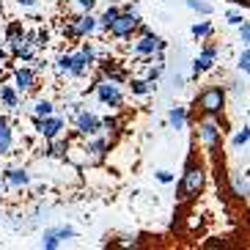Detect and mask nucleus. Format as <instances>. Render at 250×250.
I'll return each mask as SVG.
<instances>
[{"mask_svg":"<svg viewBox=\"0 0 250 250\" xmlns=\"http://www.w3.org/2000/svg\"><path fill=\"white\" fill-rule=\"evenodd\" d=\"M138 14H135L132 8H126L124 14H118L116 20H113L110 22V36H116V39H124V36H129V33H132V30H138Z\"/></svg>","mask_w":250,"mask_h":250,"instance_id":"obj_1","label":"nucleus"},{"mask_svg":"<svg viewBox=\"0 0 250 250\" xmlns=\"http://www.w3.org/2000/svg\"><path fill=\"white\" fill-rule=\"evenodd\" d=\"M201 187H204V170L195 168V165H187L184 179H182V184H179V195H182V198H190V195H195Z\"/></svg>","mask_w":250,"mask_h":250,"instance_id":"obj_2","label":"nucleus"},{"mask_svg":"<svg viewBox=\"0 0 250 250\" xmlns=\"http://www.w3.org/2000/svg\"><path fill=\"white\" fill-rule=\"evenodd\" d=\"M223 102H226V94H223V88H209V91H204V94L198 96V107L204 113H220L223 110Z\"/></svg>","mask_w":250,"mask_h":250,"instance_id":"obj_3","label":"nucleus"},{"mask_svg":"<svg viewBox=\"0 0 250 250\" xmlns=\"http://www.w3.org/2000/svg\"><path fill=\"white\" fill-rule=\"evenodd\" d=\"M162 39L160 36H154V33H151V30H148V33H143V39H140V42H135V52H138V55H151V52H162Z\"/></svg>","mask_w":250,"mask_h":250,"instance_id":"obj_4","label":"nucleus"},{"mask_svg":"<svg viewBox=\"0 0 250 250\" xmlns=\"http://www.w3.org/2000/svg\"><path fill=\"white\" fill-rule=\"evenodd\" d=\"M96 94H99V99H102L104 104H110V107H118V104L124 102L116 83H99V85H96Z\"/></svg>","mask_w":250,"mask_h":250,"instance_id":"obj_5","label":"nucleus"},{"mask_svg":"<svg viewBox=\"0 0 250 250\" xmlns=\"http://www.w3.org/2000/svg\"><path fill=\"white\" fill-rule=\"evenodd\" d=\"M36 126H39V132L44 135V138L55 140V138L61 135V129H63V118H55V116L36 118Z\"/></svg>","mask_w":250,"mask_h":250,"instance_id":"obj_6","label":"nucleus"},{"mask_svg":"<svg viewBox=\"0 0 250 250\" xmlns=\"http://www.w3.org/2000/svg\"><path fill=\"white\" fill-rule=\"evenodd\" d=\"M201 140H204V146L212 148L217 140H220V126H217V121L212 118V113L204 118V124H201Z\"/></svg>","mask_w":250,"mask_h":250,"instance_id":"obj_7","label":"nucleus"},{"mask_svg":"<svg viewBox=\"0 0 250 250\" xmlns=\"http://www.w3.org/2000/svg\"><path fill=\"white\" fill-rule=\"evenodd\" d=\"M96 28H99V22H96V17H91V11H83V14L74 20V33H77V36H91Z\"/></svg>","mask_w":250,"mask_h":250,"instance_id":"obj_8","label":"nucleus"},{"mask_svg":"<svg viewBox=\"0 0 250 250\" xmlns=\"http://www.w3.org/2000/svg\"><path fill=\"white\" fill-rule=\"evenodd\" d=\"M77 126H80L83 135L102 132V121H99L96 116H91V113H77Z\"/></svg>","mask_w":250,"mask_h":250,"instance_id":"obj_9","label":"nucleus"},{"mask_svg":"<svg viewBox=\"0 0 250 250\" xmlns=\"http://www.w3.org/2000/svg\"><path fill=\"white\" fill-rule=\"evenodd\" d=\"M14 80H17V91H30L33 85H36V74H33V69L20 66L14 72Z\"/></svg>","mask_w":250,"mask_h":250,"instance_id":"obj_10","label":"nucleus"},{"mask_svg":"<svg viewBox=\"0 0 250 250\" xmlns=\"http://www.w3.org/2000/svg\"><path fill=\"white\" fill-rule=\"evenodd\" d=\"M214 58H217V50H214V47H206V50L198 55L195 66H192V72L201 74V72H206V69H212V61H214Z\"/></svg>","mask_w":250,"mask_h":250,"instance_id":"obj_11","label":"nucleus"},{"mask_svg":"<svg viewBox=\"0 0 250 250\" xmlns=\"http://www.w3.org/2000/svg\"><path fill=\"white\" fill-rule=\"evenodd\" d=\"M28 173H25L22 168H17V170H8L6 173V184H11V187H25L28 184Z\"/></svg>","mask_w":250,"mask_h":250,"instance_id":"obj_12","label":"nucleus"},{"mask_svg":"<svg viewBox=\"0 0 250 250\" xmlns=\"http://www.w3.org/2000/svg\"><path fill=\"white\" fill-rule=\"evenodd\" d=\"M63 157H66L72 165H91V162H94V157H88L83 148H72V151H66Z\"/></svg>","mask_w":250,"mask_h":250,"instance_id":"obj_13","label":"nucleus"},{"mask_svg":"<svg viewBox=\"0 0 250 250\" xmlns=\"http://www.w3.org/2000/svg\"><path fill=\"white\" fill-rule=\"evenodd\" d=\"M0 102L6 107H20V99H17V91L11 85H0Z\"/></svg>","mask_w":250,"mask_h":250,"instance_id":"obj_14","label":"nucleus"},{"mask_svg":"<svg viewBox=\"0 0 250 250\" xmlns=\"http://www.w3.org/2000/svg\"><path fill=\"white\" fill-rule=\"evenodd\" d=\"M52 102H47V99H39L36 104H33V118H47V116H52Z\"/></svg>","mask_w":250,"mask_h":250,"instance_id":"obj_15","label":"nucleus"},{"mask_svg":"<svg viewBox=\"0 0 250 250\" xmlns=\"http://www.w3.org/2000/svg\"><path fill=\"white\" fill-rule=\"evenodd\" d=\"M129 88H132V94H151L154 91V80H132L129 83Z\"/></svg>","mask_w":250,"mask_h":250,"instance_id":"obj_16","label":"nucleus"},{"mask_svg":"<svg viewBox=\"0 0 250 250\" xmlns=\"http://www.w3.org/2000/svg\"><path fill=\"white\" fill-rule=\"evenodd\" d=\"M118 14H121V8H118V6H107V11H104V14H102V20H99V28H102V30H107V28H110V22L116 20Z\"/></svg>","mask_w":250,"mask_h":250,"instance_id":"obj_17","label":"nucleus"},{"mask_svg":"<svg viewBox=\"0 0 250 250\" xmlns=\"http://www.w3.org/2000/svg\"><path fill=\"white\" fill-rule=\"evenodd\" d=\"M170 124L176 126V129H182L184 126V107H170Z\"/></svg>","mask_w":250,"mask_h":250,"instance_id":"obj_18","label":"nucleus"},{"mask_svg":"<svg viewBox=\"0 0 250 250\" xmlns=\"http://www.w3.org/2000/svg\"><path fill=\"white\" fill-rule=\"evenodd\" d=\"M20 36H25L22 22H11V25L6 28V39H8V42H14V39H20Z\"/></svg>","mask_w":250,"mask_h":250,"instance_id":"obj_19","label":"nucleus"},{"mask_svg":"<svg viewBox=\"0 0 250 250\" xmlns=\"http://www.w3.org/2000/svg\"><path fill=\"white\" fill-rule=\"evenodd\" d=\"M88 148H91V151H96V157H102L104 151H107V140H104V138H94L88 143Z\"/></svg>","mask_w":250,"mask_h":250,"instance_id":"obj_20","label":"nucleus"},{"mask_svg":"<svg viewBox=\"0 0 250 250\" xmlns=\"http://www.w3.org/2000/svg\"><path fill=\"white\" fill-rule=\"evenodd\" d=\"M47 154H50V157H63V154H66V143L55 140V143H52V146L47 148Z\"/></svg>","mask_w":250,"mask_h":250,"instance_id":"obj_21","label":"nucleus"},{"mask_svg":"<svg viewBox=\"0 0 250 250\" xmlns=\"http://www.w3.org/2000/svg\"><path fill=\"white\" fill-rule=\"evenodd\" d=\"M209 33H212V25H209V22L192 25V36H198V39H204V36H209Z\"/></svg>","mask_w":250,"mask_h":250,"instance_id":"obj_22","label":"nucleus"},{"mask_svg":"<svg viewBox=\"0 0 250 250\" xmlns=\"http://www.w3.org/2000/svg\"><path fill=\"white\" fill-rule=\"evenodd\" d=\"M187 6L201 11V14H212V6H209V3H201V0H187Z\"/></svg>","mask_w":250,"mask_h":250,"instance_id":"obj_23","label":"nucleus"},{"mask_svg":"<svg viewBox=\"0 0 250 250\" xmlns=\"http://www.w3.org/2000/svg\"><path fill=\"white\" fill-rule=\"evenodd\" d=\"M248 140H250V129H248V126H242V129L234 135V146H245Z\"/></svg>","mask_w":250,"mask_h":250,"instance_id":"obj_24","label":"nucleus"},{"mask_svg":"<svg viewBox=\"0 0 250 250\" xmlns=\"http://www.w3.org/2000/svg\"><path fill=\"white\" fill-rule=\"evenodd\" d=\"M234 192H236V195H242V192H250V184L245 182V179L234 176Z\"/></svg>","mask_w":250,"mask_h":250,"instance_id":"obj_25","label":"nucleus"},{"mask_svg":"<svg viewBox=\"0 0 250 250\" xmlns=\"http://www.w3.org/2000/svg\"><path fill=\"white\" fill-rule=\"evenodd\" d=\"M58 72H72V55H61L58 58Z\"/></svg>","mask_w":250,"mask_h":250,"instance_id":"obj_26","label":"nucleus"},{"mask_svg":"<svg viewBox=\"0 0 250 250\" xmlns=\"http://www.w3.org/2000/svg\"><path fill=\"white\" fill-rule=\"evenodd\" d=\"M239 69L250 74V50H245V52H242V58H239Z\"/></svg>","mask_w":250,"mask_h":250,"instance_id":"obj_27","label":"nucleus"},{"mask_svg":"<svg viewBox=\"0 0 250 250\" xmlns=\"http://www.w3.org/2000/svg\"><path fill=\"white\" fill-rule=\"evenodd\" d=\"M239 36H242V42H245V44H250V25H248V22H242V25H239Z\"/></svg>","mask_w":250,"mask_h":250,"instance_id":"obj_28","label":"nucleus"},{"mask_svg":"<svg viewBox=\"0 0 250 250\" xmlns=\"http://www.w3.org/2000/svg\"><path fill=\"white\" fill-rule=\"evenodd\" d=\"M157 179H160L162 184H170V182H173V176H170V170H157Z\"/></svg>","mask_w":250,"mask_h":250,"instance_id":"obj_29","label":"nucleus"},{"mask_svg":"<svg viewBox=\"0 0 250 250\" xmlns=\"http://www.w3.org/2000/svg\"><path fill=\"white\" fill-rule=\"evenodd\" d=\"M228 22L231 25H242V14H239V11H228Z\"/></svg>","mask_w":250,"mask_h":250,"instance_id":"obj_30","label":"nucleus"},{"mask_svg":"<svg viewBox=\"0 0 250 250\" xmlns=\"http://www.w3.org/2000/svg\"><path fill=\"white\" fill-rule=\"evenodd\" d=\"M74 3H77V6L83 8V11H91V8L96 6V0H74Z\"/></svg>","mask_w":250,"mask_h":250,"instance_id":"obj_31","label":"nucleus"},{"mask_svg":"<svg viewBox=\"0 0 250 250\" xmlns=\"http://www.w3.org/2000/svg\"><path fill=\"white\" fill-rule=\"evenodd\" d=\"M20 3H22L25 8H30V6H36V0H20Z\"/></svg>","mask_w":250,"mask_h":250,"instance_id":"obj_32","label":"nucleus"},{"mask_svg":"<svg viewBox=\"0 0 250 250\" xmlns=\"http://www.w3.org/2000/svg\"><path fill=\"white\" fill-rule=\"evenodd\" d=\"M3 61H6V52H3V50H0V63H3Z\"/></svg>","mask_w":250,"mask_h":250,"instance_id":"obj_33","label":"nucleus"}]
</instances>
